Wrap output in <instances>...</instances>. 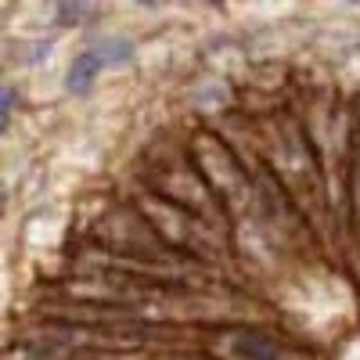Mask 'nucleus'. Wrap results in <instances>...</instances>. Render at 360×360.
Segmentation results:
<instances>
[{
  "label": "nucleus",
  "instance_id": "nucleus-5",
  "mask_svg": "<svg viewBox=\"0 0 360 360\" xmlns=\"http://www.w3.org/2000/svg\"><path fill=\"white\" fill-rule=\"evenodd\" d=\"M101 69H105V62L98 58V51L79 54V58H76V65H72V72H69V90H86L90 79H94Z\"/></svg>",
  "mask_w": 360,
  "mask_h": 360
},
{
  "label": "nucleus",
  "instance_id": "nucleus-4",
  "mask_svg": "<svg viewBox=\"0 0 360 360\" xmlns=\"http://www.w3.org/2000/svg\"><path fill=\"white\" fill-rule=\"evenodd\" d=\"M213 353L220 360H303V353L288 349L281 339L259 328H227L213 339Z\"/></svg>",
  "mask_w": 360,
  "mask_h": 360
},
{
  "label": "nucleus",
  "instance_id": "nucleus-1",
  "mask_svg": "<svg viewBox=\"0 0 360 360\" xmlns=\"http://www.w3.org/2000/svg\"><path fill=\"white\" fill-rule=\"evenodd\" d=\"M152 191L162 195L166 202L188 209L198 220L213 224V227H224L227 231V209L224 202L217 198V191L209 188L205 173L198 169L195 159H184V155H166L159 162H152Z\"/></svg>",
  "mask_w": 360,
  "mask_h": 360
},
{
  "label": "nucleus",
  "instance_id": "nucleus-2",
  "mask_svg": "<svg viewBox=\"0 0 360 360\" xmlns=\"http://www.w3.org/2000/svg\"><path fill=\"white\" fill-rule=\"evenodd\" d=\"M188 152L198 162V169L205 173L209 188L217 191V198L224 202L227 213H242V209L249 205V198H252V191H256V188H249V180H245L242 159H234L231 148L220 137H213L209 130H198L188 141Z\"/></svg>",
  "mask_w": 360,
  "mask_h": 360
},
{
  "label": "nucleus",
  "instance_id": "nucleus-7",
  "mask_svg": "<svg viewBox=\"0 0 360 360\" xmlns=\"http://www.w3.org/2000/svg\"><path fill=\"white\" fill-rule=\"evenodd\" d=\"M356 137H360V123H356Z\"/></svg>",
  "mask_w": 360,
  "mask_h": 360
},
{
  "label": "nucleus",
  "instance_id": "nucleus-6",
  "mask_svg": "<svg viewBox=\"0 0 360 360\" xmlns=\"http://www.w3.org/2000/svg\"><path fill=\"white\" fill-rule=\"evenodd\" d=\"M11 108H15V90L8 86V90H4V127L11 123Z\"/></svg>",
  "mask_w": 360,
  "mask_h": 360
},
{
  "label": "nucleus",
  "instance_id": "nucleus-3",
  "mask_svg": "<svg viewBox=\"0 0 360 360\" xmlns=\"http://www.w3.org/2000/svg\"><path fill=\"white\" fill-rule=\"evenodd\" d=\"M98 234L108 249L130 256L141 270L155 266V263H176V252L155 234V227L141 217V209H115L105 220V227H98Z\"/></svg>",
  "mask_w": 360,
  "mask_h": 360
}]
</instances>
